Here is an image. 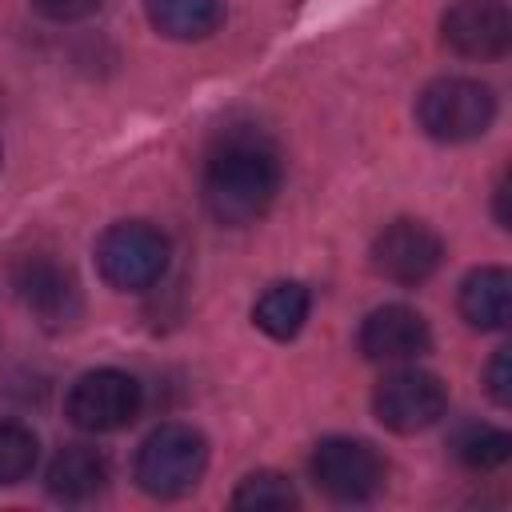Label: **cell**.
Wrapping results in <instances>:
<instances>
[{
	"label": "cell",
	"instance_id": "cell-1",
	"mask_svg": "<svg viewBox=\"0 0 512 512\" xmlns=\"http://www.w3.org/2000/svg\"><path fill=\"white\" fill-rule=\"evenodd\" d=\"M280 192V156L260 132H228L204 164V208L224 228L256 224Z\"/></svg>",
	"mask_w": 512,
	"mask_h": 512
},
{
	"label": "cell",
	"instance_id": "cell-2",
	"mask_svg": "<svg viewBox=\"0 0 512 512\" xmlns=\"http://www.w3.org/2000/svg\"><path fill=\"white\" fill-rule=\"evenodd\" d=\"M496 120V96L472 76H440L416 96V124L440 144H468Z\"/></svg>",
	"mask_w": 512,
	"mask_h": 512
},
{
	"label": "cell",
	"instance_id": "cell-3",
	"mask_svg": "<svg viewBox=\"0 0 512 512\" xmlns=\"http://www.w3.org/2000/svg\"><path fill=\"white\" fill-rule=\"evenodd\" d=\"M208 468V440L192 424H160L136 452V484L156 500H176L200 484Z\"/></svg>",
	"mask_w": 512,
	"mask_h": 512
},
{
	"label": "cell",
	"instance_id": "cell-4",
	"mask_svg": "<svg viewBox=\"0 0 512 512\" xmlns=\"http://www.w3.org/2000/svg\"><path fill=\"white\" fill-rule=\"evenodd\" d=\"M96 268L116 292H144L168 272V236L148 220H120L96 240Z\"/></svg>",
	"mask_w": 512,
	"mask_h": 512
},
{
	"label": "cell",
	"instance_id": "cell-5",
	"mask_svg": "<svg viewBox=\"0 0 512 512\" xmlns=\"http://www.w3.org/2000/svg\"><path fill=\"white\" fill-rule=\"evenodd\" d=\"M140 380L120 368H92L76 376L64 396V416L84 432H116L136 420L140 412Z\"/></svg>",
	"mask_w": 512,
	"mask_h": 512
},
{
	"label": "cell",
	"instance_id": "cell-6",
	"mask_svg": "<svg viewBox=\"0 0 512 512\" xmlns=\"http://www.w3.org/2000/svg\"><path fill=\"white\" fill-rule=\"evenodd\" d=\"M312 480L324 496L340 504H360L380 492L384 484V460L368 440L356 436H328L312 448Z\"/></svg>",
	"mask_w": 512,
	"mask_h": 512
},
{
	"label": "cell",
	"instance_id": "cell-7",
	"mask_svg": "<svg viewBox=\"0 0 512 512\" xmlns=\"http://www.w3.org/2000/svg\"><path fill=\"white\" fill-rule=\"evenodd\" d=\"M448 408V388L424 368H396L372 392V412L384 428L412 436L432 428Z\"/></svg>",
	"mask_w": 512,
	"mask_h": 512
},
{
	"label": "cell",
	"instance_id": "cell-8",
	"mask_svg": "<svg viewBox=\"0 0 512 512\" xmlns=\"http://www.w3.org/2000/svg\"><path fill=\"white\" fill-rule=\"evenodd\" d=\"M444 260L440 236L424 220H392L372 240V268L392 284H424Z\"/></svg>",
	"mask_w": 512,
	"mask_h": 512
},
{
	"label": "cell",
	"instance_id": "cell-9",
	"mask_svg": "<svg viewBox=\"0 0 512 512\" xmlns=\"http://www.w3.org/2000/svg\"><path fill=\"white\" fill-rule=\"evenodd\" d=\"M440 40L464 60H496L512 44L504 0H452L440 16Z\"/></svg>",
	"mask_w": 512,
	"mask_h": 512
},
{
	"label": "cell",
	"instance_id": "cell-10",
	"mask_svg": "<svg viewBox=\"0 0 512 512\" xmlns=\"http://www.w3.org/2000/svg\"><path fill=\"white\" fill-rule=\"evenodd\" d=\"M12 284H16V296L24 300V308L44 328H64L80 316L76 276L64 264H56L52 256H24L12 268Z\"/></svg>",
	"mask_w": 512,
	"mask_h": 512
},
{
	"label": "cell",
	"instance_id": "cell-11",
	"mask_svg": "<svg viewBox=\"0 0 512 512\" xmlns=\"http://www.w3.org/2000/svg\"><path fill=\"white\" fill-rule=\"evenodd\" d=\"M356 344L372 364H412L432 348L428 320L408 304H384L364 316Z\"/></svg>",
	"mask_w": 512,
	"mask_h": 512
},
{
	"label": "cell",
	"instance_id": "cell-12",
	"mask_svg": "<svg viewBox=\"0 0 512 512\" xmlns=\"http://www.w3.org/2000/svg\"><path fill=\"white\" fill-rule=\"evenodd\" d=\"M456 308H460L464 324L476 328V332H500V328H508V320H512V276L504 268H496V264L472 268L460 280Z\"/></svg>",
	"mask_w": 512,
	"mask_h": 512
},
{
	"label": "cell",
	"instance_id": "cell-13",
	"mask_svg": "<svg viewBox=\"0 0 512 512\" xmlns=\"http://www.w3.org/2000/svg\"><path fill=\"white\" fill-rule=\"evenodd\" d=\"M44 484L56 500H88L108 484V460L92 444H64L52 456Z\"/></svg>",
	"mask_w": 512,
	"mask_h": 512
},
{
	"label": "cell",
	"instance_id": "cell-14",
	"mask_svg": "<svg viewBox=\"0 0 512 512\" xmlns=\"http://www.w3.org/2000/svg\"><path fill=\"white\" fill-rule=\"evenodd\" d=\"M148 20L168 40H208L224 24V0H148Z\"/></svg>",
	"mask_w": 512,
	"mask_h": 512
},
{
	"label": "cell",
	"instance_id": "cell-15",
	"mask_svg": "<svg viewBox=\"0 0 512 512\" xmlns=\"http://www.w3.org/2000/svg\"><path fill=\"white\" fill-rule=\"evenodd\" d=\"M308 308H312L308 288L296 284V280H284V284H272V288L256 300L252 320H256V328L268 332L272 340H292V336L304 328Z\"/></svg>",
	"mask_w": 512,
	"mask_h": 512
},
{
	"label": "cell",
	"instance_id": "cell-16",
	"mask_svg": "<svg viewBox=\"0 0 512 512\" xmlns=\"http://www.w3.org/2000/svg\"><path fill=\"white\" fill-rule=\"evenodd\" d=\"M452 456L472 472H492L512 456V436L492 424H464L452 436Z\"/></svg>",
	"mask_w": 512,
	"mask_h": 512
},
{
	"label": "cell",
	"instance_id": "cell-17",
	"mask_svg": "<svg viewBox=\"0 0 512 512\" xmlns=\"http://www.w3.org/2000/svg\"><path fill=\"white\" fill-rule=\"evenodd\" d=\"M296 504H300V496H296L292 480L272 472V468L248 472L240 480V488L232 492V508H240V512H284V508H296Z\"/></svg>",
	"mask_w": 512,
	"mask_h": 512
},
{
	"label": "cell",
	"instance_id": "cell-18",
	"mask_svg": "<svg viewBox=\"0 0 512 512\" xmlns=\"http://www.w3.org/2000/svg\"><path fill=\"white\" fill-rule=\"evenodd\" d=\"M36 456H40L36 432L28 424H20V420H4L0 416V488L20 484L36 468Z\"/></svg>",
	"mask_w": 512,
	"mask_h": 512
},
{
	"label": "cell",
	"instance_id": "cell-19",
	"mask_svg": "<svg viewBox=\"0 0 512 512\" xmlns=\"http://www.w3.org/2000/svg\"><path fill=\"white\" fill-rule=\"evenodd\" d=\"M484 388L500 408L512 404V348H496V356L484 368Z\"/></svg>",
	"mask_w": 512,
	"mask_h": 512
},
{
	"label": "cell",
	"instance_id": "cell-20",
	"mask_svg": "<svg viewBox=\"0 0 512 512\" xmlns=\"http://www.w3.org/2000/svg\"><path fill=\"white\" fill-rule=\"evenodd\" d=\"M104 0H32V8L56 24H72V20H84L100 8Z\"/></svg>",
	"mask_w": 512,
	"mask_h": 512
},
{
	"label": "cell",
	"instance_id": "cell-21",
	"mask_svg": "<svg viewBox=\"0 0 512 512\" xmlns=\"http://www.w3.org/2000/svg\"><path fill=\"white\" fill-rule=\"evenodd\" d=\"M504 196H508V180L500 176V180H496V224H500V228H508V212H504Z\"/></svg>",
	"mask_w": 512,
	"mask_h": 512
}]
</instances>
